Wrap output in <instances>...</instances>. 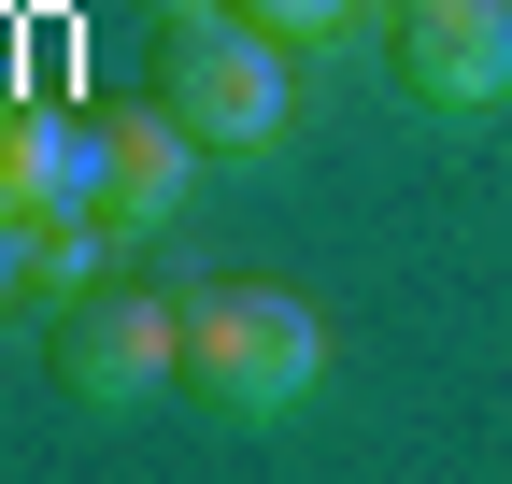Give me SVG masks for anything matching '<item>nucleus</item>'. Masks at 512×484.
<instances>
[{
	"mask_svg": "<svg viewBox=\"0 0 512 484\" xmlns=\"http://www.w3.org/2000/svg\"><path fill=\"white\" fill-rule=\"evenodd\" d=\"M242 15H256V29H285V43H328V29L370 15V0H242Z\"/></svg>",
	"mask_w": 512,
	"mask_h": 484,
	"instance_id": "nucleus-7",
	"label": "nucleus"
},
{
	"mask_svg": "<svg viewBox=\"0 0 512 484\" xmlns=\"http://www.w3.org/2000/svg\"><path fill=\"white\" fill-rule=\"evenodd\" d=\"M72 200H100V114L0 100V214H72Z\"/></svg>",
	"mask_w": 512,
	"mask_h": 484,
	"instance_id": "nucleus-6",
	"label": "nucleus"
},
{
	"mask_svg": "<svg viewBox=\"0 0 512 484\" xmlns=\"http://www.w3.org/2000/svg\"><path fill=\"white\" fill-rule=\"evenodd\" d=\"M185 186H200V129L171 100H100V214L143 242V228L185 214Z\"/></svg>",
	"mask_w": 512,
	"mask_h": 484,
	"instance_id": "nucleus-5",
	"label": "nucleus"
},
{
	"mask_svg": "<svg viewBox=\"0 0 512 484\" xmlns=\"http://www.w3.org/2000/svg\"><path fill=\"white\" fill-rule=\"evenodd\" d=\"M399 86L427 114H484L512 86V0H399Z\"/></svg>",
	"mask_w": 512,
	"mask_h": 484,
	"instance_id": "nucleus-4",
	"label": "nucleus"
},
{
	"mask_svg": "<svg viewBox=\"0 0 512 484\" xmlns=\"http://www.w3.org/2000/svg\"><path fill=\"white\" fill-rule=\"evenodd\" d=\"M157 100L200 129V157H271L285 143V29H256L242 0H228V15H185Z\"/></svg>",
	"mask_w": 512,
	"mask_h": 484,
	"instance_id": "nucleus-2",
	"label": "nucleus"
},
{
	"mask_svg": "<svg viewBox=\"0 0 512 484\" xmlns=\"http://www.w3.org/2000/svg\"><path fill=\"white\" fill-rule=\"evenodd\" d=\"M185 15H228V0H157V29H185Z\"/></svg>",
	"mask_w": 512,
	"mask_h": 484,
	"instance_id": "nucleus-8",
	"label": "nucleus"
},
{
	"mask_svg": "<svg viewBox=\"0 0 512 484\" xmlns=\"http://www.w3.org/2000/svg\"><path fill=\"white\" fill-rule=\"evenodd\" d=\"M185 371H200L214 413L271 428V413H299L313 385H328V314H313L299 285H271V271H214L200 299H185Z\"/></svg>",
	"mask_w": 512,
	"mask_h": 484,
	"instance_id": "nucleus-1",
	"label": "nucleus"
},
{
	"mask_svg": "<svg viewBox=\"0 0 512 484\" xmlns=\"http://www.w3.org/2000/svg\"><path fill=\"white\" fill-rule=\"evenodd\" d=\"M57 385H72L86 413H157L185 385V299H143V285H86L57 299Z\"/></svg>",
	"mask_w": 512,
	"mask_h": 484,
	"instance_id": "nucleus-3",
	"label": "nucleus"
}]
</instances>
